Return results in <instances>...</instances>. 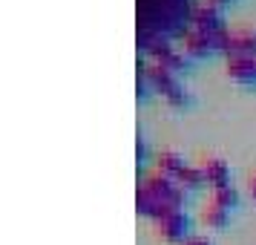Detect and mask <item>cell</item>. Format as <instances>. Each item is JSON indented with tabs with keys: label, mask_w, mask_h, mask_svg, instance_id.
Listing matches in <instances>:
<instances>
[{
	"label": "cell",
	"mask_w": 256,
	"mask_h": 245,
	"mask_svg": "<svg viewBox=\"0 0 256 245\" xmlns=\"http://www.w3.org/2000/svg\"><path fill=\"white\" fill-rule=\"evenodd\" d=\"M164 101H167L170 107H178V110H184V107L193 104V93H190V90H187L184 84H182V87H178L176 93H170L167 98H164Z\"/></svg>",
	"instance_id": "obj_14"
},
{
	"label": "cell",
	"mask_w": 256,
	"mask_h": 245,
	"mask_svg": "<svg viewBox=\"0 0 256 245\" xmlns=\"http://www.w3.org/2000/svg\"><path fill=\"white\" fill-rule=\"evenodd\" d=\"M224 35H228V29L224 32H202V29H193L190 26L184 35H182V49L193 61L210 58V55H216V52L224 49Z\"/></svg>",
	"instance_id": "obj_1"
},
{
	"label": "cell",
	"mask_w": 256,
	"mask_h": 245,
	"mask_svg": "<svg viewBox=\"0 0 256 245\" xmlns=\"http://www.w3.org/2000/svg\"><path fill=\"white\" fill-rule=\"evenodd\" d=\"M182 245H213L210 239H204V236H190V239H184Z\"/></svg>",
	"instance_id": "obj_16"
},
{
	"label": "cell",
	"mask_w": 256,
	"mask_h": 245,
	"mask_svg": "<svg viewBox=\"0 0 256 245\" xmlns=\"http://www.w3.org/2000/svg\"><path fill=\"white\" fill-rule=\"evenodd\" d=\"M136 153H138V162L141 159H147V141H144L141 133H138V141H136Z\"/></svg>",
	"instance_id": "obj_15"
},
{
	"label": "cell",
	"mask_w": 256,
	"mask_h": 245,
	"mask_svg": "<svg viewBox=\"0 0 256 245\" xmlns=\"http://www.w3.org/2000/svg\"><path fill=\"white\" fill-rule=\"evenodd\" d=\"M228 219H230V210L222 208L219 202H213V199H210L208 205H204V210H202V222L210 225V228H224Z\"/></svg>",
	"instance_id": "obj_11"
},
{
	"label": "cell",
	"mask_w": 256,
	"mask_h": 245,
	"mask_svg": "<svg viewBox=\"0 0 256 245\" xmlns=\"http://www.w3.org/2000/svg\"><path fill=\"white\" fill-rule=\"evenodd\" d=\"M222 55L224 58H256V29H250V26L228 29Z\"/></svg>",
	"instance_id": "obj_2"
},
{
	"label": "cell",
	"mask_w": 256,
	"mask_h": 245,
	"mask_svg": "<svg viewBox=\"0 0 256 245\" xmlns=\"http://www.w3.org/2000/svg\"><path fill=\"white\" fill-rule=\"evenodd\" d=\"M198 167L204 170V179L213 185V190L230 185V167H228L224 159H219V156H204V159L198 162Z\"/></svg>",
	"instance_id": "obj_7"
},
{
	"label": "cell",
	"mask_w": 256,
	"mask_h": 245,
	"mask_svg": "<svg viewBox=\"0 0 256 245\" xmlns=\"http://www.w3.org/2000/svg\"><path fill=\"white\" fill-rule=\"evenodd\" d=\"M141 70H144V75H147L150 87L156 90V93H162L164 98H167L170 93H176V90L182 87L178 75H176V72H170L167 67H162V64H156V61H152V64H144Z\"/></svg>",
	"instance_id": "obj_6"
},
{
	"label": "cell",
	"mask_w": 256,
	"mask_h": 245,
	"mask_svg": "<svg viewBox=\"0 0 256 245\" xmlns=\"http://www.w3.org/2000/svg\"><path fill=\"white\" fill-rule=\"evenodd\" d=\"M144 185H150L164 202H173L176 208H184L187 202V187L176 179V176H167L162 170H152L150 176H144Z\"/></svg>",
	"instance_id": "obj_3"
},
{
	"label": "cell",
	"mask_w": 256,
	"mask_h": 245,
	"mask_svg": "<svg viewBox=\"0 0 256 245\" xmlns=\"http://www.w3.org/2000/svg\"><path fill=\"white\" fill-rule=\"evenodd\" d=\"M190 24L193 29H202V32H224V18H222V9L213 6L210 0H198L193 6V15H190Z\"/></svg>",
	"instance_id": "obj_4"
},
{
	"label": "cell",
	"mask_w": 256,
	"mask_h": 245,
	"mask_svg": "<svg viewBox=\"0 0 256 245\" xmlns=\"http://www.w3.org/2000/svg\"><path fill=\"white\" fill-rule=\"evenodd\" d=\"M228 75L239 84H256V58H228Z\"/></svg>",
	"instance_id": "obj_8"
},
{
	"label": "cell",
	"mask_w": 256,
	"mask_h": 245,
	"mask_svg": "<svg viewBox=\"0 0 256 245\" xmlns=\"http://www.w3.org/2000/svg\"><path fill=\"white\" fill-rule=\"evenodd\" d=\"M250 196H254V202H256V173L250 176Z\"/></svg>",
	"instance_id": "obj_17"
},
{
	"label": "cell",
	"mask_w": 256,
	"mask_h": 245,
	"mask_svg": "<svg viewBox=\"0 0 256 245\" xmlns=\"http://www.w3.org/2000/svg\"><path fill=\"white\" fill-rule=\"evenodd\" d=\"M190 61H193V58L187 55L184 49L173 47V49H167L162 58H156V64H162V67H167L170 72H176V75H178V72H184L187 67H190Z\"/></svg>",
	"instance_id": "obj_10"
},
{
	"label": "cell",
	"mask_w": 256,
	"mask_h": 245,
	"mask_svg": "<svg viewBox=\"0 0 256 245\" xmlns=\"http://www.w3.org/2000/svg\"><path fill=\"white\" fill-rule=\"evenodd\" d=\"M184 167H187V159H184V153H178V150H162L158 159H156V170H162L167 176H178Z\"/></svg>",
	"instance_id": "obj_9"
},
{
	"label": "cell",
	"mask_w": 256,
	"mask_h": 245,
	"mask_svg": "<svg viewBox=\"0 0 256 245\" xmlns=\"http://www.w3.org/2000/svg\"><path fill=\"white\" fill-rule=\"evenodd\" d=\"M176 179H178V182H182L187 190H196V187H202L204 182H208V179H204V170H202L198 164H187V167H184L178 176H176Z\"/></svg>",
	"instance_id": "obj_12"
},
{
	"label": "cell",
	"mask_w": 256,
	"mask_h": 245,
	"mask_svg": "<svg viewBox=\"0 0 256 245\" xmlns=\"http://www.w3.org/2000/svg\"><path fill=\"white\" fill-rule=\"evenodd\" d=\"M156 225H158V233L170 242H182L190 231V219H187L184 208H170Z\"/></svg>",
	"instance_id": "obj_5"
},
{
	"label": "cell",
	"mask_w": 256,
	"mask_h": 245,
	"mask_svg": "<svg viewBox=\"0 0 256 245\" xmlns=\"http://www.w3.org/2000/svg\"><path fill=\"white\" fill-rule=\"evenodd\" d=\"M213 202H219L222 208H228V210H233L236 208V205H239V190H236V187L233 185H228V187H216V190H213Z\"/></svg>",
	"instance_id": "obj_13"
}]
</instances>
